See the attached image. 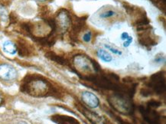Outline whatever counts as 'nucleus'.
<instances>
[{"label":"nucleus","mask_w":166,"mask_h":124,"mask_svg":"<svg viewBox=\"0 0 166 124\" xmlns=\"http://www.w3.org/2000/svg\"><path fill=\"white\" fill-rule=\"evenodd\" d=\"M116 15V12L114 10L110 9L100 14V17L102 18V19H108V18H111L113 16H115Z\"/></svg>","instance_id":"nucleus-18"},{"label":"nucleus","mask_w":166,"mask_h":124,"mask_svg":"<svg viewBox=\"0 0 166 124\" xmlns=\"http://www.w3.org/2000/svg\"><path fill=\"white\" fill-rule=\"evenodd\" d=\"M146 87L141 90L143 96H149L152 94L161 95L165 93V78L164 72H158L150 77L146 83Z\"/></svg>","instance_id":"nucleus-5"},{"label":"nucleus","mask_w":166,"mask_h":124,"mask_svg":"<svg viewBox=\"0 0 166 124\" xmlns=\"http://www.w3.org/2000/svg\"><path fill=\"white\" fill-rule=\"evenodd\" d=\"M139 112L145 122L149 124H165V121L163 122L162 116L155 110L154 108H151L147 106H140Z\"/></svg>","instance_id":"nucleus-9"},{"label":"nucleus","mask_w":166,"mask_h":124,"mask_svg":"<svg viewBox=\"0 0 166 124\" xmlns=\"http://www.w3.org/2000/svg\"><path fill=\"white\" fill-rule=\"evenodd\" d=\"M85 19L83 18L76 19L73 24H71V30L70 32V37L73 41H77L78 37V35L81 30L83 29V27L84 26Z\"/></svg>","instance_id":"nucleus-13"},{"label":"nucleus","mask_w":166,"mask_h":124,"mask_svg":"<svg viewBox=\"0 0 166 124\" xmlns=\"http://www.w3.org/2000/svg\"><path fill=\"white\" fill-rule=\"evenodd\" d=\"M82 79L91 83L96 87L104 90H113L114 92L119 90L122 86V84L119 81V77L113 73L99 74L98 71L87 77H82Z\"/></svg>","instance_id":"nucleus-2"},{"label":"nucleus","mask_w":166,"mask_h":124,"mask_svg":"<svg viewBox=\"0 0 166 124\" xmlns=\"http://www.w3.org/2000/svg\"><path fill=\"white\" fill-rule=\"evenodd\" d=\"M21 89L25 94L34 97H44L51 95L54 92L51 84L41 77H34L25 80Z\"/></svg>","instance_id":"nucleus-1"},{"label":"nucleus","mask_w":166,"mask_h":124,"mask_svg":"<svg viewBox=\"0 0 166 124\" xmlns=\"http://www.w3.org/2000/svg\"><path fill=\"white\" fill-rule=\"evenodd\" d=\"M130 94L123 91H116L108 98V102L113 110L123 115H132L134 113V103Z\"/></svg>","instance_id":"nucleus-3"},{"label":"nucleus","mask_w":166,"mask_h":124,"mask_svg":"<svg viewBox=\"0 0 166 124\" xmlns=\"http://www.w3.org/2000/svg\"><path fill=\"white\" fill-rule=\"evenodd\" d=\"M36 1H39V2H44V1H45V0H36Z\"/></svg>","instance_id":"nucleus-26"},{"label":"nucleus","mask_w":166,"mask_h":124,"mask_svg":"<svg viewBox=\"0 0 166 124\" xmlns=\"http://www.w3.org/2000/svg\"><path fill=\"white\" fill-rule=\"evenodd\" d=\"M104 46H105V48H107L108 50H110L111 52H113V54H115V55H122V51H119V49H117V48H116L113 47V46H111V45H106V44H105V45H104Z\"/></svg>","instance_id":"nucleus-19"},{"label":"nucleus","mask_w":166,"mask_h":124,"mask_svg":"<svg viewBox=\"0 0 166 124\" xmlns=\"http://www.w3.org/2000/svg\"><path fill=\"white\" fill-rule=\"evenodd\" d=\"M55 22V31L60 34H64L69 29L72 24V20L69 12L65 9L60 10L57 15Z\"/></svg>","instance_id":"nucleus-7"},{"label":"nucleus","mask_w":166,"mask_h":124,"mask_svg":"<svg viewBox=\"0 0 166 124\" xmlns=\"http://www.w3.org/2000/svg\"><path fill=\"white\" fill-rule=\"evenodd\" d=\"M18 72L13 66L8 64H0V79L10 81L16 79Z\"/></svg>","instance_id":"nucleus-10"},{"label":"nucleus","mask_w":166,"mask_h":124,"mask_svg":"<svg viewBox=\"0 0 166 124\" xmlns=\"http://www.w3.org/2000/svg\"><path fill=\"white\" fill-rule=\"evenodd\" d=\"M76 107L80 113H81L92 124H112L108 119L104 118L98 113L87 109V107L82 105L80 103H76Z\"/></svg>","instance_id":"nucleus-8"},{"label":"nucleus","mask_w":166,"mask_h":124,"mask_svg":"<svg viewBox=\"0 0 166 124\" xmlns=\"http://www.w3.org/2000/svg\"><path fill=\"white\" fill-rule=\"evenodd\" d=\"M47 57H48L51 60L55 61L57 63H58L60 64H62V65H68V61L65 58H62V57L59 56V55H57L54 53H49L47 54Z\"/></svg>","instance_id":"nucleus-16"},{"label":"nucleus","mask_w":166,"mask_h":124,"mask_svg":"<svg viewBox=\"0 0 166 124\" xmlns=\"http://www.w3.org/2000/svg\"><path fill=\"white\" fill-rule=\"evenodd\" d=\"M91 35H92V34H91V32H86L83 36V40L85 42H90L91 40Z\"/></svg>","instance_id":"nucleus-21"},{"label":"nucleus","mask_w":166,"mask_h":124,"mask_svg":"<svg viewBox=\"0 0 166 124\" xmlns=\"http://www.w3.org/2000/svg\"><path fill=\"white\" fill-rule=\"evenodd\" d=\"M150 1H151L155 6H157L159 9H160L162 11L165 12V0H150Z\"/></svg>","instance_id":"nucleus-17"},{"label":"nucleus","mask_w":166,"mask_h":124,"mask_svg":"<svg viewBox=\"0 0 166 124\" xmlns=\"http://www.w3.org/2000/svg\"><path fill=\"white\" fill-rule=\"evenodd\" d=\"M97 56L101 60L103 61L104 62H106V63L111 62L113 61V57L111 56V55L104 49H99L97 51Z\"/></svg>","instance_id":"nucleus-15"},{"label":"nucleus","mask_w":166,"mask_h":124,"mask_svg":"<svg viewBox=\"0 0 166 124\" xmlns=\"http://www.w3.org/2000/svg\"><path fill=\"white\" fill-rule=\"evenodd\" d=\"M138 39L140 45L147 48H151L152 46L157 45L156 36L155 35L150 25L137 28Z\"/></svg>","instance_id":"nucleus-6"},{"label":"nucleus","mask_w":166,"mask_h":124,"mask_svg":"<svg viewBox=\"0 0 166 124\" xmlns=\"http://www.w3.org/2000/svg\"><path fill=\"white\" fill-rule=\"evenodd\" d=\"M81 97L85 105L90 108H92V109L96 108L100 104V100H99L98 97L94 94L89 92V91H84L82 93Z\"/></svg>","instance_id":"nucleus-11"},{"label":"nucleus","mask_w":166,"mask_h":124,"mask_svg":"<svg viewBox=\"0 0 166 124\" xmlns=\"http://www.w3.org/2000/svg\"><path fill=\"white\" fill-rule=\"evenodd\" d=\"M2 99L1 97H0V104L2 103Z\"/></svg>","instance_id":"nucleus-25"},{"label":"nucleus","mask_w":166,"mask_h":124,"mask_svg":"<svg viewBox=\"0 0 166 124\" xmlns=\"http://www.w3.org/2000/svg\"><path fill=\"white\" fill-rule=\"evenodd\" d=\"M129 37V35L127 33V32H124L122 33V35H121V39L122 40H124V41H126V40L127 39V38Z\"/></svg>","instance_id":"nucleus-24"},{"label":"nucleus","mask_w":166,"mask_h":124,"mask_svg":"<svg viewBox=\"0 0 166 124\" xmlns=\"http://www.w3.org/2000/svg\"><path fill=\"white\" fill-rule=\"evenodd\" d=\"M2 48H3V51L5 52L10 55H15L18 51L17 46L15 45V43H13L11 41H5L3 45H2Z\"/></svg>","instance_id":"nucleus-14"},{"label":"nucleus","mask_w":166,"mask_h":124,"mask_svg":"<svg viewBox=\"0 0 166 124\" xmlns=\"http://www.w3.org/2000/svg\"><path fill=\"white\" fill-rule=\"evenodd\" d=\"M132 40H133L132 37L129 36V38L124 41V43H123V46H124V47H126V48L129 47V46L130 45V44L132 42Z\"/></svg>","instance_id":"nucleus-23"},{"label":"nucleus","mask_w":166,"mask_h":124,"mask_svg":"<svg viewBox=\"0 0 166 124\" xmlns=\"http://www.w3.org/2000/svg\"><path fill=\"white\" fill-rule=\"evenodd\" d=\"M73 62L77 69V72L82 77H87L100 71V66L96 61L90 58L87 55H78L73 58Z\"/></svg>","instance_id":"nucleus-4"},{"label":"nucleus","mask_w":166,"mask_h":124,"mask_svg":"<svg viewBox=\"0 0 166 124\" xmlns=\"http://www.w3.org/2000/svg\"><path fill=\"white\" fill-rule=\"evenodd\" d=\"M51 120L56 124H80L77 119L67 115H53L51 117Z\"/></svg>","instance_id":"nucleus-12"},{"label":"nucleus","mask_w":166,"mask_h":124,"mask_svg":"<svg viewBox=\"0 0 166 124\" xmlns=\"http://www.w3.org/2000/svg\"><path fill=\"white\" fill-rule=\"evenodd\" d=\"M6 16H7V12H6V9L0 5V17L2 19H6Z\"/></svg>","instance_id":"nucleus-22"},{"label":"nucleus","mask_w":166,"mask_h":124,"mask_svg":"<svg viewBox=\"0 0 166 124\" xmlns=\"http://www.w3.org/2000/svg\"><path fill=\"white\" fill-rule=\"evenodd\" d=\"M147 104V107H151V108H157V107H159L161 106L160 102L156 101V100H151V101H149Z\"/></svg>","instance_id":"nucleus-20"}]
</instances>
